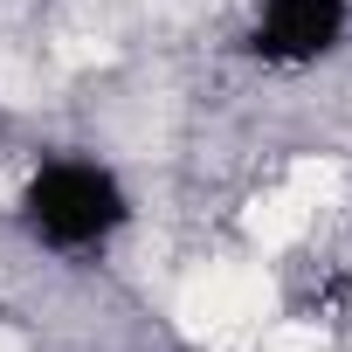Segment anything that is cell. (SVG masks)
Returning a JSON list of instances; mask_svg holds the SVG:
<instances>
[{
  "instance_id": "cell-1",
  "label": "cell",
  "mask_w": 352,
  "mask_h": 352,
  "mask_svg": "<svg viewBox=\"0 0 352 352\" xmlns=\"http://www.w3.org/2000/svg\"><path fill=\"white\" fill-rule=\"evenodd\" d=\"M28 228L56 249H90L104 242L118 221H124V194L104 166H83V159H56L28 180Z\"/></svg>"
},
{
  "instance_id": "cell-2",
  "label": "cell",
  "mask_w": 352,
  "mask_h": 352,
  "mask_svg": "<svg viewBox=\"0 0 352 352\" xmlns=\"http://www.w3.org/2000/svg\"><path fill=\"white\" fill-rule=\"evenodd\" d=\"M338 35H345V0H270L249 49L263 63H311Z\"/></svg>"
}]
</instances>
